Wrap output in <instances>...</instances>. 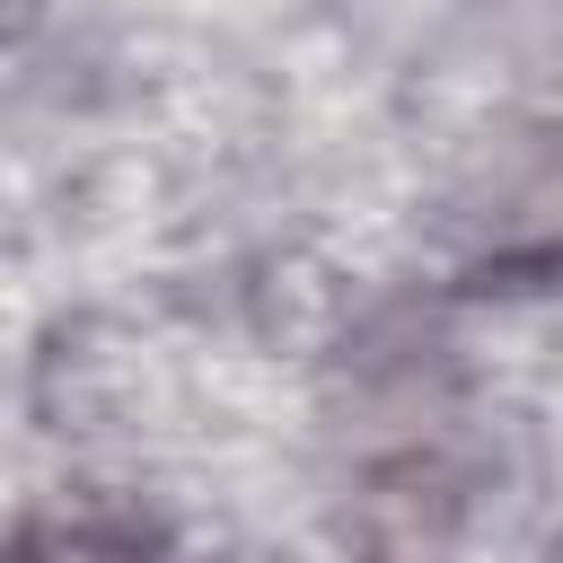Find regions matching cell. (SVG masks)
<instances>
[{
  "instance_id": "cell-1",
  "label": "cell",
  "mask_w": 563,
  "mask_h": 563,
  "mask_svg": "<svg viewBox=\"0 0 563 563\" xmlns=\"http://www.w3.org/2000/svg\"><path fill=\"white\" fill-rule=\"evenodd\" d=\"M26 563H141L114 528H97V519H53L35 545H26Z\"/></svg>"
}]
</instances>
